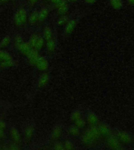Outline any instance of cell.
Here are the masks:
<instances>
[{"instance_id":"cell-1","label":"cell","mask_w":134,"mask_h":150,"mask_svg":"<svg viewBox=\"0 0 134 150\" xmlns=\"http://www.w3.org/2000/svg\"><path fill=\"white\" fill-rule=\"evenodd\" d=\"M101 138L97 126H90L87 128L81 137L83 144L86 146H92L95 145Z\"/></svg>"},{"instance_id":"cell-2","label":"cell","mask_w":134,"mask_h":150,"mask_svg":"<svg viewBox=\"0 0 134 150\" xmlns=\"http://www.w3.org/2000/svg\"><path fill=\"white\" fill-rule=\"evenodd\" d=\"M82 16V15H79L74 17L72 16L69 19L64 27L63 35L64 38H69L72 35Z\"/></svg>"},{"instance_id":"cell-3","label":"cell","mask_w":134,"mask_h":150,"mask_svg":"<svg viewBox=\"0 0 134 150\" xmlns=\"http://www.w3.org/2000/svg\"><path fill=\"white\" fill-rule=\"evenodd\" d=\"M27 12L23 7H21L17 10L14 15V23L17 27H21L25 25L28 21Z\"/></svg>"},{"instance_id":"cell-4","label":"cell","mask_w":134,"mask_h":150,"mask_svg":"<svg viewBox=\"0 0 134 150\" xmlns=\"http://www.w3.org/2000/svg\"><path fill=\"white\" fill-rule=\"evenodd\" d=\"M107 145L110 149L121 150L123 149V144L118 139L117 137L111 134L107 138Z\"/></svg>"},{"instance_id":"cell-5","label":"cell","mask_w":134,"mask_h":150,"mask_svg":"<svg viewBox=\"0 0 134 150\" xmlns=\"http://www.w3.org/2000/svg\"><path fill=\"white\" fill-rule=\"evenodd\" d=\"M115 136L123 144H130L134 141L132 134L126 131H118Z\"/></svg>"},{"instance_id":"cell-6","label":"cell","mask_w":134,"mask_h":150,"mask_svg":"<svg viewBox=\"0 0 134 150\" xmlns=\"http://www.w3.org/2000/svg\"><path fill=\"white\" fill-rule=\"evenodd\" d=\"M54 8L56 10V13L58 16L68 14L70 10V4L67 0H62L59 4Z\"/></svg>"},{"instance_id":"cell-7","label":"cell","mask_w":134,"mask_h":150,"mask_svg":"<svg viewBox=\"0 0 134 150\" xmlns=\"http://www.w3.org/2000/svg\"><path fill=\"white\" fill-rule=\"evenodd\" d=\"M36 67L40 71L45 72L49 67V62L45 56H40L36 63Z\"/></svg>"},{"instance_id":"cell-8","label":"cell","mask_w":134,"mask_h":150,"mask_svg":"<svg viewBox=\"0 0 134 150\" xmlns=\"http://www.w3.org/2000/svg\"><path fill=\"white\" fill-rule=\"evenodd\" d=\"M97 127L99 130V134L101 136V138H107L109 136H111L112 134L111 128L106 124L101 123L97 125Z\"/></svg>"},{"instance_id":"cell-9","label":"cell","mask_w":134,"mask_h":150,"mask_svg":"<svg viewBox=\"0 0 134 150\" xmlns=\"http://www.w3.org/2000/svg\"><path fill=\"white\" fill-rule=\"evenodd\" d=\"M9 137L13 143L21 145V138L19 130L15 127H12L9 130Z\"/></svg>"},{"instance_id":"cell-10","label":"cell","mask_w":134,"mask_h":150,"mask_svg":"<svg viewBox=\"0 0 134 150\" xmlns=\"http://www.w3.org/2000/svg\"><path fill=\"white\" fill-rule=\"evenodd\" d=\"M34 127L33 125H29L25 128L24 134V138L25 143L27 144H30L32 140L34 134Z\"/></svg>"},{"instance_id":"cell-11","label":"cell","mask_w":134,"mask_h":150,"mask_svg":"<svg viewBox=\"0 0 134 150\" xmlns=\"http://www.w3.org/2000/svg\"><path fill=\"white\" fill-rule=\"evenodd\" d=\"M45 45L46 47L47 54L49 56H52L54 54L57 47L56 40H55L54 37L51 40L46 41Z\"/></svg>"},{"instance_id":"cell-12","label":"cell","mask_w":134,"mask_h":150,"mask_svg":"<svg viewBox=\"0 0 134 150\" xmlns=\"http://www.w3.org/2000/svg\"><path fill=\"white\" fill-rule=\"evenodd\" d=\"M49 74L47 72H44L41 75L38 81L37 86L38 88L42 89L47 86L49 81Z\"/></svg>"},{"instance_id":"cell-13","label":"cell","mask_w":134,"mask_h":150,"mask_svg":"<svg viewBox=\"0 0 134 150\" xmlns=\"http://www.w3.org/2000/svg\"><path fill=\"white\" fill-rule=\"evenodd\" d=\"M39 56L40 55L39 54V51H38L36 50L33 49L26 57L29 63L32 65H35L36 63L37 62Z\"/></svg>"},{"instance_id":"cell-14","label":"cell","mask_w":134,"mask_h":150,"mask_svg":"<svg viewBox=\"0 0 134 150\" xmlns=\"http://www.w3.org/2000/svg\"><path fill=\"white\" fill-rule=\"evenodd\" d=\"M110 6L116 11H120L124 8V2L123 0H107Z\"/></svg>"},{"instance_id":"cell-15","label":"cell","mask_w":134,"mask_h":150,"mask_svg":"<svg viewBox=\"0 0 134 150\" xmlns=\"http://www.w3.org/2000/svg\"><path fill=\"white\" fill-rule=\"evenodd\" d=\"M99 117L94 112H89L87 115V122L90 126H97L99 124Z\"/></svg>"},{"instance_id":"cell-16","label":"cell","mask_w":134,"mask_h":150,"mask_svg":"<svg viewBox=\"0 0 134 150\" xmlns=\"http://www.w3.org/2000/svg\"><path fill=\"white\" fill-rule=\"evenodd\" d=\"M63 134V129L60 125H56L52 129L51 139L52 140L58 141L61 138Z\"/></svg>"},{"instance_id":"cell-17","label":"cell","mask_w":134,"mask_h":150,"mask_svg":"<svg viewBox=\"0 0 134 150\" xmlns=\"http://www.w3.org/2000/svg\"><path fill=\"white\" fill-rule=\"evenodd\" d=\"M17 49L21 52V53L23 54L24 56H27L28 54L30 53L31 50L33 49L28 42H22L19 47L17 48Z\"/></svg>"},{"instance_id":"cell-18","label":"cell","mask_w":134,"mask_h":150,"mask_svg":"<svg viewBox=\"0 0 134 150\" xmlns=\"http://www.w3.org/2000/svg\"><path fill=\"white\" fill-rule=\"evenodd\" d=\"M42 36L44 38V39H45L46 42L51 40L54 37L53 31L50 26H45L44 27L43 30H42Z\"/></svg>"},{"instance_id":"cell-19","label":"cell","mask_w":134,"mask_h":150,"mask_svg":"<svg viewBox=\"0 0 134 150\" xmlns=\"http://www.w3.org/2000/svg\"><path fill=\"white\" fill-rule=\"evenodd\" d=\"M49 14V10L46 7H43L38 11V22L43 23L47 19Z\"/></svg>"},{"instance_id":"cell-20","label":"cell","mask_w":134,"mask_h":150,"mask_svg":"<svg viewBox=\"0 0 134 150\" xmlns=\"http://www.w3.org/2000/svg\"><path fill=\"white\" fill-rule=\"evenodd\" d=\"M72 16V14H67L58 16L56 21L57 25L58 27H64Z\"/></svg>"},{"instance_id":"cell-21","label":"cell","mask_w":134,"mask_h":150,"mask_svg":"<svg viewBox=\"0 0 134 150\" xmlns=\"http://www.w3.org/2000/svg\"><path fill=\"white\" fill-rule=\"evenodd\" d=\"M28 23L31 26H34L38 22V11H33L28 16Z\"/></svg>"},{"instance_id":"cell-22","label":"cell","mask_w":134,"mask_h":150,"mask_svg":"<svg viewBox=\"0 0 134 150\" xmlns=\"http://www.w3.org/2000/svg\"><path fill=\"white\" fill-rule=\"evenodd\" d=\"M12 39L9 35H6L0 42V50L4 49L9 47L11 43Z\"/></svg>"},{"instance_id":"cell-23","label":"cell","mask_w":134,"mask_h":150,"mask_svg":"<svg viewBox=\"0 0 134 150\" xmlns=\"http://www.w3.org/2000/svg\"><path fill=\"white\" fill-rule=\"evenodd\" d=\"M13 59V57L9 52L3 50H0V62L10 61Z\"/></svg>"},{"instance_id":"cell-24","label":"cell","mask_w":134,"mask_h":150,"mask_svg":"<svg viewBox=\"0 0 134 150\" xmlns=\"http://www.w3.org/2000/svg\"><path fill=\"white\" fill-rule=\"evenodd\" d=\"M68 132L70 136L75 137H79L81 134L80 128H79L75 125H71V126L69 127V128L68 129Z\"/></svg>"},{"instance_id":"cell-25","label":"cell","mask_w":134,"mask_h":150,"mask_svg":"<svg viewBox=\"0 0 134 150\" xmlns=\"http://www.w3.org/2000/svg\"><path fill=\"white\" fill-rule=\"evenodd\" d=\"M45 45H46V41L44 39L42 35H40L36 42L34 49L37 50L38 51H39L44 48Z\"/></svg>"},{"instance_id":"cell-26","label":"cell","mask_w":134,"mask_h":150,"mask_svg":"<svg viewBox=\"0 0 134 150\" xmlns=\"http://www.w3.org/2000/svg\"><path fill=\"white\" fill-rule=\"evenodd\" d=\"M39 35H40L37 34V33H33L29 38L28 43H29V45L33 49H34L36 43V42H37Z\"/></svg>"},{"instance_id":"cell-27","label":"cell","mask_w":134,"mask_h":150,"mask_svg":"<svg viewBox=\"0 0 134 150\" xmlns=\"http://www.w3.org/2000/svg\"><path fill=\"white\" fill-rule=\"evenodd\" d=\"M16 62L13 60L6 61L3 62H1L0 64V67L2 68H9L14 67L15 65Z\"/></svg>"},{"instance_id":"cell-28","label":"cell","mask_w":134,"mask_h":150,"mask_svg":"<svg viewBox=\"0 0 134 150\" xmlns=\"http://www.w3.org/2000/svg\"><path fill=\"white\" fill-rule=\"evenodd\" d=\"M81 117H82L81 112H80V110H75L72 112V114L71 115L70 120H71V122H74L75 120H78V119H79Z\"/></svg>"},{"instance_id":"cell-29","label":"cell","mask_w":134,"mask_h":150,"mask_svg":"<svg viewBox=\"0 0 134 150\" xmlns=\"http://www.w3.org/2000/svg\"><path fill=\"white\" fill-rule=\"evenodd\" d=\"M74 125L80 129L83 128L86 125V122L83 118H80L74 122Z\"/></svg>"},{"instance_id":"cell-30","label":"cell","mask_w":134,"mask_h":150,"mask_svg":"<svg viewBox=\"0 0 134 150\" xmlns=\"http://www.w3.org/2000/svg\"><path fill=\"white\" fill-rule=\"evenodd\" d=\"M64 149L67 150H73L75 149V145L72 141L69 140L65 141L64 143Z\"/></svg>"},{"instance_id":"cell-31","label":"cell","mask_w":134,"mask_h":150,"mask_svg":"<svg viewBox=\"0 0 134 150\" xmlns=\"http://www.w3.org/2000/svg\"><path fill=\"white\" fill-rule=\"evenodd\" d=\"M23 39V38L21 37V35H16L15 38H14V46L16 47L17 48L19 47V45L21 44L22 42H24Z\"/></svg>"},{"instance_id":"cell-32","label":"cell","mask_w":134,"mask_h":150,"mask_svg":"<svg viewBox=\"0 0 134 150\" xmlns=\"http://www.w3.org/2000/svg\"><path fill=\"white\" fill-rule=\"evenodd\" d=\"M54 149L56 150H64V143L57 141L54 145Z\"/></svg>"},{"instance_id":"cell-33","label":"cell","mask_w":134,"mask_h":150,"mask_svg":"<svg viewBox=\"0 0 134 150\" xmlns=\"http://www.w3.org/2000/svg\"><path fill=\"white\" fill-rule=\"evenodd\" d=\"M85 4L89 6H93L97 3L98 0H82Z\"/></svg>"},{"instance_id":"cell-34","label":"cell","mask_w":134,"mask_h":150,"mask_svg":"<svg viewBox=\"0 0 134 150\" xmlns=\"http://www.w3.org/2000/svg\"><path fill=\"white\" fill-rule=\"evenodd\" d=\"M19 146L20 145H18L15 143H13L12 142L10 145H9V149L11 150H17V149H19Z\"/></svg>"},{"instance_id":"cell-35","label":"cell","mask_w":134,"mask_h":150,"mask_svg":"<svg viewBox=\"0 0 134 150\" xmlns=\"http://www.w3.org/2000/svg\"><path fill=\"white\" fill-rule=\"evenodd\" d=\"M6 128V122L2 120H0V129L5 130Z\"/></svg>"},{"instance_id":"cell-36","label":"cell","mask_w":134,"mask_h":150,"mask_svg":"<svg viewBox=\"0 0 134 150\" xmlns=\"http://www.w3.org/2000/svg\"><path fill=\"white\" fill-rule=\"evenodd\" d=\"M39 0H28V4L31 6H35Z\"/></svg>"},{"instance_id":"cell-37","label":"cell","mask_w":134,"mask_h":150,"mask_svg":"<svg viewBox=\"0 0 134 150\" xmlns=\"http://www.w3.org/2000/svg\"><path fill=\"white\" fill-rule=\"evenodd\" d=\"M62 1V0H51L50 2L52 3V4L54 6V7H55L57 5L59 4Z\"/></svg>"},{"instance_id":"cell-38","label":"cell","mask_w":134,"mask_h":150,"mask_svg":"<svg viewBox=\"0 0 134 150\" xmlns=\"http://www.w3.org/2000/svg\"><path fill=\"white\" fill-rule=\"evenodd\" d=\"M5 137V130L0 129V140H2Z\"/></svg>"},{"instance_id":"cell-39","label":"cell","mask_w":134,"mask_h":150,"mask_svg":"<svg viewBox=\"0 0 134 150\" xmlns=\"http://www.w3.org/2000/svg\"><path fill=\"white\" fill-rule=\"evenodd\" d=\"M126 1L129 6L134 7V0H126Z\"/></svg>"},{"instance_id":"cell-40","label":"cell","mask_w":134,"mask_h":150,"mask_svg":"<svg viewBox=\"0 0 134 150\" xmlns=\"http://www.w3.org/2000/svg\"><path fill=\"white\" fill-rule=\"evenodd\" d=\"M68 1V2L70 4H75L78 3L79 0H67Z\"/></svg>"},{"instance_id":"cell-41","label":"cell","mask_w":134,"mask_h":150,"mask_svg":"<svg viewBox=\"0 0 134 150\" xmlns=\"http://www.w3.org/2000/svg\"><path fill=\"white\" fill-rule=\"evenodd\" d=\"M9 0H0V3L1 4H5L7 3Z\"/></svg>"},{"instance_id":"cell-42","label":"cell","mask_w":134,"mask_h":150,"mask_svg":"<svg viewBox=\"0 0 134 150\" xmlns=\"http://www.w3.org/2000/svg\"><path fill=\"white\" fill-rule=\"evenodd\" d=\"M45 1H46L47 2H50L51 1V0H45Z\"/></svg>"},{"instance_id":"cell-43","label":"cell","mask_w":134,"mask_h":150,"mask_svg":"<svg viewBox=\"0 0 134 150\" xmlns=\"http://www.w3.org/2000/svg\"><path fill=\"white\" fill-rule=\"evenodd\" d=\"M0 64H1V62H0Z\"/></svg>"}]
</instances>
